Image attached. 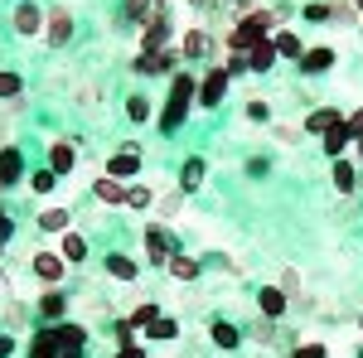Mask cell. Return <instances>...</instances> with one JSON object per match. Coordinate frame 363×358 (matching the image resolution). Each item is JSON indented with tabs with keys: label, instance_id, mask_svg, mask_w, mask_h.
Segmentation results:
<instances>
[{
	"label": "cell",
	"instance_id": "cell-42",
	"mask_svg": "<svg viewBox=\"0 0 363 358\" xmlns=\"http://www.w3.org/2000/svg\"><path fill=\"white\" fill-rule=\"evenodd\" d=\"M344 131L354 136V145H359V140H363V107H354V111H349V116H344Z\"/></svg>",
	"mask_w": 363,
	"mask_h": 358
},
{
	"label": "cell",
	"instance_id": "cell-2",
	"mask_svg": "<svg viewBox=\"0 0 363 358\" xmlns=\"http://www.w3.org/2000/svg\"><path fill=\"white\" fill-rule=\"evenodd\" d=\"M194 97H199L194 73H174V78H169V102H165V111H160V131H165V136H174V131L184 126V116H189V107H194Z\"/></svg>",
	"mask_w": 363,
	"mask_h": 358
},
{
	"label": "cell",
	"instance_id": "cell-58",
	"mask_svg": "<svg viewBox=\"0 0 363 358\" xmlns=\"http://www.w3.org/2000/svg\"><path fill=\"white\" fill-rule=\"evenodd\" d=\"M0 334H5V330H0Z\"/></svg>",
	"mask_w": 363,
	"mask_h": 358
},
{
	"label": "cell",
	"instance_id": "cell-9",
	"mask_svg": "<svg viewBox=\"0 0 363 358\" xmlns=\"http://www.w3.org/2000/svg\"><path fill=\"white\" fill-rule=\"evenodd\" d=\"M136 169H140V145H136V140L121 145L112 160H107V174H112V179H136Z\"/></svg>",
	"mask_w": 363,
	"mask_h": 358
},
{
	"label": "cell",
	"instance_id": "cell-17",
	"mask_svg": "<svg viewBox=\"0 0 363 358\" xmlns=\"http://www.w3.org/2000/svg\"><path fill=\"white\" fill-rule=\"evenodd\" d=\"M131 68H136L140 78H155V73H169V68H174V54H169V49H160V54H140Z\"/></svg>",
	"mask_w": 363,
	"mask_h": 358
},
{
	"label": "cell",
	"instance_id": "cell-5",
	"mask_svg": "<svg viewBox=\"0 0 363 358\" xmlns=\"http://www.w3.org/2000/svg\"><path fill=\"white\" fill-rule=\"evenodd\" d=\"M165 39H169V15H165V5H155V10H150V20L140 25V44H145L140 54H160V49H165Z\"/></svg>",
	"mask_w": 363,
	"mask_h": 358
},
{
	"label": "cell",
	"instance_id": "cell-11",
	"mask_svg": "<svg viewBox=\"0 0 363 358\" xmlns=\"http://www.w3.org/2000/svg\"><path fill=\"white\" fill-rule=\"evenodd\" d=\"M20 179H25L20 150H15V145H0V189H10V184H20Z\"/></svg>",
	"mask_w": 363,
	"mask_h": 358
},
{
	"label": "cell",
	"instance_id": "cell-19",
	"mask_svg": "<svg viewBox=\"0 0 363 358\" xmlns=\"http://www.w3.org/2000/svg\"><path fill=\"white\" fill-rule=\"evenodd\" d=\"M179 54L184 58H208L213 54V34H208V29H189L184 44H179Z\"/></svg>",
	"mask_w": 363,
	"mask_h": 358
},
{
	"label": "cell",
	"instance_id": "cell-55",
	"mask_svg": "<svg viewBox=\"0 0 363 358\" xmlns=\"http://www.w3.org/2000/svg\"><path fill=\"white\" fill-rule=\"evenodd\" d=\"M354 5H359V10H363V0H354Z\"/></svg>",
	"mask_w": 363,
	"mask_h": 358
},
{
	"label": "cell",
	"instance_id": "cell-35",
	"mask_svg": "<svg viewBox=\"0 0 363 358\" xmlns=\"http://www.w3.org/2000/svg\"><path fill=\"white\" fill-rule=\"evenodd\" d=\"M145 334H150V339H160V344H169V339H179V325H174L169 315H160V320H155Z\"/></svg>",
	"mask_w": 363,
	"mask_h": 358
},
{
	"label": "cell",
	"instance_id": "cell-8",
	"mask_svg": "<svg viewBox=\"0 0 363 358\" xmlns=\"http://www.w3.org/2000/svg\"><path fill=\"white\" fill-rule=\"evenodd\" d=\"M286 310H291V296H286L281 286H262V291H257V315H262V320H281Z\"/></svg>",
	"mask_w": 363,
	"mask_h": 358
},
{
	"label": "cell",
	"instance_id": "cell-39",
	"mask_svg": "<svg viewBox=\"0 0 363 358\" xmlns=\"http://www.w3.org/2000/svg\"><path fill=\"white\" fill-rule=\"evenodd\" d=\"M179 208H184V189H169L165 198H160V218H174Z\"/></svg>",
	"mask_w": 363,
	"mask_h": 358
},
{
	"label": "cell",
	"instance_id": "cell-27",
	"mask_svg": "<svg viewBox=\"0 0 363 358\" xmlns=\"http://www.w3.org/2000/svg\"><path fill=\"white\" fill-rule=\"evenodd\" d=\"M29 358H63V354H58V344H54V334H49V330H39L34 339H29Z\"/></svg>",
	"mask_w": 363,
	"mask_h": 358
},
{
	"label": "cell",
	"instance_id": "cell-45",
	"mask_svg": "<svg viewBox=\"0 0 363 358\" xmlns=\"http://www.w3.org/2000/svg\"><path fill=\"white\" fill-rule=\"evenodd\" d=\"M301 131H306V126H277L272 136H277L281 145H301Z\"/></svg>",
	"mask_w": 363,
	"mask_h": 358
},
{
	"label": "cell",
	"instance_id": "cell-10",
	"mask_svg": "<svg viewBox=\"0 0 363 358\" xmlns=\"http://www.w3.org/2000/svg\"><path fill=\"white\" fill-rule=\"evenodd\" d=\"M44 39H49L54 49H63V44L73 39V15H68L63 5H54V10H49V25H44Z\"/></svg>",
	"mask_w": 363,
	"mask_h": 358
},
{
	"label": "cell",
	"instance_id": "cell-12",
	"mask_svg": "<svg viewBox=\"0 0 363 358\" xmlns=\"http://www.w3.org/2000/svg\"><path fill=\"white\" fill-rule=\"evenodd\" d=\"M10 25H15V34H39V29L49 25V15H39V5H34V0H20V10H15V20H10Z\"/></svg>",
	"mask_w": 363,
	"mask_h": 358
},
{
	"label": "cell",
	"instance_id": "cell-44",
	"mask_svg": "<svg viewBox=\"0 0 363 358\" xmlns=\"http://www.w3.org/2000/svg\"><path fill=\"white\" fill-rule=\"evenodd\" d=\"M126 208H150V189H145V184L126 189Z\"/></svg>",
	"mask_w": 363,
	"mask_h": 358
},
{
	"label": "cell",
	"instance_id": "cell-25",
	"mask_svg": "<svg viewBox=\"0 0 363 358\" xmlns=\"http://www.w3.org/2000/svg\"><path fill=\"white\" fill-rule=\"evenodd\" d=\"M165 272L174 276V281H199V272H203V262H199V257H184V252H179V257L169 262Z\"/></svg>",
	"mask_w": 363,
	"mask_h": 358
},
{
	"label": "cell",
	"instance_id": "cell-23",
	"mask_svg": "<svg viewBox=\"0 0 363 358\" xmlns=\"http://www.w3.org/2000/svg\"><path fill=\"white\" fill-rule=\"evenodd\" d=\"M208 334H213V344H218V349H238L247 330H238L233 320H213V325H208Z\"/></svg>",
	"mask_w": 363,
	"mask_h": 358
},
{
	"label": "cell",
	"instance_id": "cell-16",
	"mask_svg": "<svg viewBox=\"0 0 363 358\" xmlns=\"http://www.w3.org/2000/svg\"><path fill=\"white\" fill-rule=\"evenodd\" d=\"M92 198H97V203H126V184H121V179H112V174H102V179H92Z\"/></svg>",
	"mask_w": 363,
	"mask_h": 358
},
{
	"label": "cell",
	"instance_id": "cell-48",
	"mask_svg": "<svg viewBox=\"0 0 363 358\" xmlns=\"http://www.w3.org/2000/svg\"><path fill=\"white\" fill-rule=\"evenodd\" d=\"M5 325H25V305H20V301L5 310Z\"/></svg>",
	"mask_w": 363,
	"mask_h": 358
},
{
	"label": "cell",
	"instance_id": "cell-54",
	"mask_svg": "<svg viewBox=\"0 0 363 358\" xmlns=\"http://www.w3.org/2000/svg\"><path fill=\"white\" fill-rule=\"evenodd\" d=\"M63 358H83V354H63Z\"/></svg>",
	"mask_w": 363,
	"mask_h": 358
},
{
	"label": "cell",
	"instance_id": "cell-21",
	"mask_svg": "<svg viewBox=\"0 0 363 358\" xmlns=\"http://www.w3.org/2000/svg\"><path fill=\"white\" fill-rule=\"evenodd\" d=\"M58 257H63L68 267H78V262L87 257V237H83V233H73V228H68V233H63V242H58Z\"/></svg>",
	"mask_w": 363,
	"mask_h": 358
},
{
	"label": "cell",
	"instance_id": "cell-7",
	"mask_svg": "<svg viewBox=\"0 0 363 358\" xmlns=\"http://www.w3.org/2000/svg\"><path fill=\"white\" fill-rule=\"evenodd\" d=\"M29 272L39 276L44 286H58V281H63V272H68V262H63L58 252H34V262H29Z\"/></svg>",
	"mask_w": 363,
	"mask_h": 358
},
{
	"label": "cell",
	"instance_id": "cell-3",
	"mask_svg": "<svg viewBox=\"0 0 363 358\" xmlns=\"http://www.w3.org/2000/svg\"><path fill=\"white\" fill-rule=\"evenodd\" d=\"M140 242H145V262H150V267H169V262L179 257V242H174V233H169L165 223H150V228L140 233Z\"/></svg>",
	"mask_w": 363,
	"mask_h": 358
},
{
	"label": "cell",
	"instance_id": "cell-46",
	"mask_svg": "<svg viewBox=\"0 0 363 358\" xmlns=\"http://www.w3.org/2000/svg\"><path fill=\"white\" fill-rule=\"evenodd\" d=\"M247 116H252V121H267V116H272L267 97H247Z\"/></svg>",
	"mask_w": 363,
	"mask_h": 358
},
{
	"label": "cell",
	"instance_id": "cell-56",
	"mask_svg": "<svg viewBox=\"0 0 363 358\" xmlns=\"http://www.w3.org/2000/svg\"><path fill=\"white\" fill-rule=\"evenodd\" d=\"M359 330H363V315H359Z\"/></svg>",
	"mask_w": 363,
	"mask_h": 358
},
{
	"label": "cell",
	"instance_id": "cell-32",
	"mask_svg": "<svg viewBox=\"0 0 363 358\" xmlns=\"http://www.w3.org/2000/svg\"><path fill=\"white\" fill-rule=\"evenodd\" d=\"M277 54H281V58H296V63H301V54H306V44H301V39H296L291 29H281V34H277Z\"/></svg>",
	"mask_w": 363,
	"mask_h": 358
},
{
	"label": "cell",
	"instance_id": "cell-31",
	"mask_svg": "<svg viewBox=\"0 0 363 358\" xmlns=\"http://www.w3.org/2000/svg\"><path fill=\"white\" fill-rule=\"evenodd\" d=\"M330 15H335V25H363L354 0H330Z\"/></svg>",
	"mask_w": 363,
	"mask_h": 358
},
{
	"label": "cell",
	"instance_id": "cell-24",
	"mask_svg": "<svg viewBox=\"0 0 363 358\" xmlns=\"http://www.w3.org/2000/svg\"><path fill=\"white\" fill-rule=\"evenodd\" d=\"M330 184H335L339 194H354V189H359V169L349 165V160H335V169H330Z\"/></svg>",
	"mask_w": 363,
	"mask_h": 358
},
{
	"label": "cell",
	"instance_id": "cell-28",
	"mask_svg": "<svg viewBox=\"0 0 363 358\" xmlns=\"http://www.w3.org/2000/svg\"><path fill=\"white\" fill-rule=\"evenodd\" d=\"M349 131H344V126H335V131H330V136L320 140V145H325V155H330V160H344V150H349Z\"/></svg>",
	"mask_w": 363,
	"mask_h": 358
},
{
	"label": "cell",
	"instance_id": "cell-41",
	"mask_svg": "<svg viewBox=\"0 0 363 358\" xmlns=\"http://www.w3.org/2000/svg\"><path fill=\"white\" fill-rule=\"evenodd\" d=\"M20 73H0V97H5V102H15V97H20Z\"/></svg>",
	"mask_w": 363,
	"mask_h": 358
},
{
	"label": "cell",
	"instance_id": "cell-22",
	"mask_svg": "<svg viewBox=\"0 0 363 358\" xmlns=\"http://www.w3.org/2000/svg\"><path fill=\"white\" fill-rule=\"evenodd\" d=\"M277 39L272 44H257V49H247V73H272V63H277Z\"/></svg>",
	"mask_w": 363,
	"mask_h": 358
},
{
	"label": "cell",
	"instance_id": "cell-33",
	"mask_svg": "<svg viewBox=\"0 0 363 358\" xmlns=\"http://www.w3.org/2000/svg\"><path fill=\"white\" fill-rule=\"evenodd\" d=\"M145 25V20H150V0H126V5H121V25Z\"/></svg>",
	"mask_w": 363,
	"mask_h": 358
},
{
	"label": "cell",
	"instance_id": "cell-34",
	"mask_svg": "<svg viewBox=\"0 0 363 358\" xmlns=\"http://www.w3.org/2000/svg\"><path fill=\"white\" fill-rule=\"evenodd\" d=\"M25 184H29V189H34V194H54L58 174H54V169H49V165H44V169H34V174H29Z\"/></svg>",
	"mask_w": 363,
	"mask_h": 358
},
{
	"label": "cell",
	"instance_id": "cell-13",
	"mask_svg": "<svg viewBox=\"0 0 363 358\" xmlns=\"http://www.w3.org/2000/svg\"><path fill=\"white\" fill-rule=\"evenodd\" d=\"M63 315H68V296H63L58 286H49V291L39 296V320H49V325H63Z\"/></svg>",
	"mask_w": 363,
	"mask_h": 358
},
{
	"label": "cell",
	"instance_id": "cell-38",
	"mask_svg": "<svg viewBox=\"0 0 363 358\" xmlns=\"http://www.w3.org/2000/svg\"><path fill=\"white\" fill-rule=\"evenodd\" d=\"M126 116H131L136 126H140V121H150V97H140V92H136V97H126Z\"/></svg>",
	"mask_w": 363,
	"mask_h": 358
},
{
	"label": "cell",
	"instance_id": "cell-14",
	"mask_svg": "<svg viewBox=\"0 0 363 358\" xmlns=\"http://www.w3.org/2000/svg\"><path fill=\"white\" fill-rule=\"evenodd\" d=\"M335 126H344V116H339L335 107H320V111H310V116H306V136H320V140H325Z\"/></svg>",
	"mask_w": 363,
	"mask_h": 358
},
{
	"label": "cell",
	"instance_id": "cell-49",
	"mask_svg": "<svg viewBox=\"0 0 363 358\" xmlns=\"http://www.w3.org/2000/svg\"><path fill=\"white\" fill-rule=\"evenodd\" d=\"M10 233H15V223H10V213H5V208H0V247H5V242H10Z\"/></svg>",
	"mask_w": 363,
	"mask_h": 358
},
{
	"label": "cell",
	"instance_id": "cell-1",
	"mask_svg": "<svg viewBox=\"0 0 363 358\" xmlns=\"http://www.w3.org/2000/svg\"><path fill=\"white\" fill-rule=\"evenodd\" d=\"M281 29H277V15L272 10H247L238 25L228 29V49L233 54H247V49H257V44H272Z\"/></svg>",
	"mask_w": 363,
	"mask_h": 358
},
{
	"label": "cell",
	"instance_id": "cell-20",
	"mask_svg": "<svg viewBox=\"0 0 363 358\" xmlns=\"http://www.w3.org/2000/svg\"><path fill=\"white\" fill-rule=\"evenodd\" d=\"M330 68H335V49H325V44L301 54V73H330Z\"/></svg>",
	"mask_w": 363,
	"mask_h": 358
},
{
	"label": "cell",
	"instance_id": "cell-18",
	"mask_svg": "<svg viewBox=\"0 0 363 358\" xmlns=\"http://www.w3.org/2000/svg\"><path fill=\"white\" fill-rule=\"evenodd\" d=\"M203 174H208V160H203V155H189V160L179 165V189L194 194L199 184H203Z\"/></svg>",
	"mask_w": 363,
	"mask_h": 358
},
{
	"label": "cell",
	"instance_id": "cell-15",
	"mask_svg": "<svg viewBox=\"0 0 363 358\" xmlns=\"http://www.w3.org/2000/svg\"><path fill=\"white\" fill-rule=\"evenodd\" d=\"M73 165H78V150H73V140H54V145H49V169H54L58 179H63V174H73Z\"/></svg>",
	"mask_w": 363,
	"mask_h": 358
},
{
	"label": "cell",
	"instance_id": "cell-40",
	"mask_svg": "<svg viewBox=\"0 0 363 358\" xmlns=\"http://www.w3.org/2000/svg\"><path fill=\"white\" fill-rule=\"evenodd\" d=\"M306 20H310V25H325V20H335V15H330V0H310V5H306Z\"/></svg>",
	"mask_w": 363,
	"mask_h": 358
},
{
	"label": "cell",
	"instance_id": "cell-53",
	"mask_svg": "<svg viewBox=\"0 0 363 358\" xmlns=\"http://www.w3.org/2000/svg\"><path fill=\"white\" fill-rule=\"evenodd\" d=\"M354 150H359V160H363V140H359V145H354Z\"/></svg>",
	"mask_w": 363,
	"mask_h": 358
},
{
	"label": "cell",
	"instance_id": "cell-37",
	"mask_svg": "<svg viewBox=\"0 0 363 358\" xmlns=\"http://www.w3.org/2000/svg\"><path fill=\"white\" fill-rule=\"evenodd\" d=\"M252 339H257V344H277L281 339V330H277V320H257V325H252Z\"/></svg>",
	"mask_w": 363,
	"mask_h": 358
},
{
	"label": "cell",
	"instance_id": "cell-50",
	"mask_svg": "<svg viewBox=\"0 0 363 358\" xmlns=\"http://www.w3.org/2000/svg\"><path fill=\"white\" fill-rule=\"evenodd\" d=\"M15 354V334H0V358H10Z\"/></svg>",
	"mask_w": 363,
	"mask_h": 358
},
{
	"label": "cell",
	"instance_id": "cell-51",
	"mask_svg": "<svg viewBox=\"0 0 363 358\" xmlns=\"http://www.w3.org/2000/svg\"><path fill=\"white\" fill-rule=\"evenodd\" d=\"M112 358H145V349H140V344H131V349H116Z\"/></svg>",
	"mask_w": 363,
	"mask_h": 358
},
{
	"label": "cell",
	"instance_id": "cell-29",
	"mask_svg": "<svg viewBox=\"0 0 363 358\" xmlns=\"http://www.w3.org/2000/svg\"><path fill=\"white\" fill-rule=\"evenodd\" d=\"M126 320H131V325H136V330L145 334V330H150V325H155V320H160V310H155V301H140L136 310L126 315Z\"/></svg>",
	"mask_w": 363,
	"mask_h": 358
},
{
	"label": "cell",
	"instance_id": "cell-4",
	"mask_svg": "<svg viewBox=\"0 0 363 358\" xmlns=\"http://www.w3.org/2000/svg\"><path fill=\"white\" fill-rule=\"evenodd\" d=\"M228 78H233V73H228L223 63H218V68H208V73L199 78V107H203V111L223 107V97H228Z\"/></svg>",
	"mask_w": 363,
	"mask_h": 358
},
{
	"label": "cell",
	"instance_id": "cell-43",
	"mask_svg": "<svg viewBox=\"0 0 363 358\" xmlns=\"http://www.w3.org/2000/svg\"><path fill=\"white\" fill-rule=\"evenodd\" d=\"M291 358H325V344H315V339H306V344H291Z\"/></svg>",
	"mask_w": 363,
	"mask_h": 358
},
{
	"label": "cell",
	"instance_id": "cell-36",
	"mask_svg": "<svg viewBox=\"0 0 363 358\" xmlns=\"http://www.w3.org/2000/svg\"><path fill=\"white\" fill-rule=\"evenodd\" d=\"M112 339H116V349H131L136 344V325L131 320H112Z\"/></svg>",
	"mask_w": 363,
	"mask_h": 358
},
{
	"label": "cell",
	"instance_id": "cell-52",
	"mask_svg": "<svg viewBox=\"0 0 363 358\" xmlns=\"http://www.w3.org/2000/svg\"><path fill=\"white\" fill-rule=\"evenodd\" d=\"M233 5H238V10H247V5H252V0H233Z\"/></svg>",
	"mask_w": 363,
	"mask_h": 358
},
{
	"label": "cell",
	"instance_id": "cell-26",
	"mask_svg": "<svg viewBox=\"0 0 363 358\" xmlns=\"http://www.w3.org/2000/svg\"><path fill=\"white\" fill-rule=\"evenodd\" d=\"M136 262H131V257H126V252H112V257H107V276H112V281H136Z\"/></svg>",
	"mask_w": 363,
	"mask_h": 358
},
{
	"label": "cell",
	"instance_id": "cell-57",
	"mask_svg": "<svg viewBox=\"0 0 363 358\" xmlns=\"http://www.w3.org/2000/svg\"><path fill=\"white\" fill-rule=\"evenodd\" d=\"M359 358H363V349H359Z\"/></svg>",
	"mask_w": 363,
	"mask_h": 358
},
{
	"label": "cell",
	"instance_id": "cell-47",
	"mask_svg": "<svg viewBox=\"0 0 363 358\" xmlns=\"http://www.w3.org/2000/svg\"><path fill=\"white\" fill-rule=\"evenodd\" d=\"M281 291H286V296H296V291H301V276H296V272H281Z\"/></svg>",
	"mask_w": 363,
	"mask_h": 358
},
{
	"label": "cell",
	"instance_id": "cell-6",
	"mask_svg": "<svg viewBox=\"0 0 363 358\" xmlns=\"http://www.w3.org/2000/svg\"><path fill=\"white\" fill-rule=\"evenodd\" d=\"M49 334H54L58 354H83V344H87V325H73V320H63V325H49Z\"/></svg>",
	"mask_w": 363,
	"mask_h": 358
},
{
	"label": "cell",
	"instance_id": "cell-30",
	"mask_svg": "<svg viewBox=\"0 0 363 358\" xmlns=\"http://www.w3.org/2000/svg\"><path fill=\"white\" fill-rule=\"evenodd\" d=\"M68 218H73L68 208H44V213H39V228H44V233H68Z\"/></svg>",
	"mask_w": 363,
	"mask_h": 358
}]
</instances>
